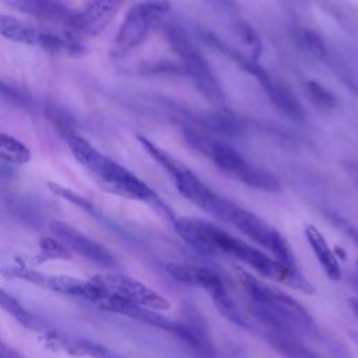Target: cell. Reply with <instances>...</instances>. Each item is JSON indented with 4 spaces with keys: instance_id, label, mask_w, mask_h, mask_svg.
I'll return each instance as SVG.
<instances>
[{
    "instance_id": "1",
    "label": "cell",
    "mask_w": 358,
    "mask_h": 358,
    "mask_svg": "<svg viewBox=\"0 0 358 358\" xmlns=\"http://www.w3.org/2000/svg\"><path fill=\"white\" fill-rule=\"evenodd\" d=\"M173 225L185 242L201 252L232 256L262 277L284 282L303 294H313L315 291L312 284L305 280L294 266L274 259L213 222L194 217H179L175 220Z\"/></svg>"
},
{
    "instance_id": "2",
    "label": "cell",
    "mask_w": 358,
    "mask_h": 358,
    "mask_svg": "<svg viewBox=\"0 0 358 358\" xmlns=\"http://www.w3.org/2000/svg\"><path fill=\"white\" fill-rule=\"evenodd\" d=\"M243 287L250 298L249 312L263 324L266 333L291 336L298 338H320L316 326L308 310L285 292L262 284L250 275L242 278Z\"/></svg>"
},
{
    "instance_id": "3",
    "label": "cell",
    "mask_w": 358,
    "mask_h": 358,
    "mask_svg": "<svg viewBox=\"0 0 358 358\" xmlns=\"http://www.w3.org/2000/svg\"><path fill=\"white\" fill-rule=\"evenodd\" d=\"M67 144L76 159L95 178L108 192L150 204H161L155 192L127 168L98 151L88 140L78 134L66 137Z\"/></svg>"
},
{
    "instance_id": "4",
    "label": "cell",
    "mask_w": 358,
    "mask_h": 358,
    "mask_svg": "<svg viewBox=\"0 0 358 358\" xmlns=\"http://www.w3.org/2000/svg\"><path fill=\"white\" fill-rule=\"evenodd\" d=\"M143 148L151 155V158L161 165L165 172L171 176L173 185L176 186L178 192L187 199L194 206L200 207L201 210L210 213L211 215L221 220L224 207L227 204V199L221 197L220 194L214 193L207 185H204L186 165L178 161L173 155H171L164 148L154 144L144 136L137 137Z\"/></svg>"
},
{
    "instance_id": "5",
    "label": "cell",
    "mask_w": 358,
    "mask_h": 358,
    "mask_svg": "<svg viewBox=\"0 0 358 358\" xmlns=\"http://www.w3.org/2000/svg\"><path fill=\"white\" fill-rule=\"evenodd\" d=\"M193 137L196 147L204 152L224 173L235 180L264 192H278L281 189L280 180L275 175L248 161L232 147L206 137H196L194 134Z\"/></svg>"
},
{
    "instance_id": "6",
    "label": "cell",
    "mask_w": 358,
    "mask_h": 358,
    "mask_svg": "<svg viewBox=\"0 0 358 358\" xmlns=\"http://www.w3.org/2000/svg\"><path fill=\"white\" fill-rule=\"evenodd\" d=\"M221 220L232 224L255 243L270 252L274 259L288 266H294V256L285 238L273 225L255 213L228 200Z\"/></svg>"
},
{
    "instance_id": "7",
    "label": "cell",
    "mask_w": 358,
    "mask_h": 358,
    "mask_svg": "<svg viewBox=\"0 0 358 358\" xmlns=\"http://www.w3.org/2000/svg\"><path fill=\"white\" fill-rule=\"evenodd\" d=\"M166 36L172 49L178 53L182 60V64L193 80L197 90L214 105H220L224 102L222 88L214 76L213 70L207 60L201 56V53L194 48L187 35L179 28L171 25L166 29Z\"/></svg>"
},
{
    "instance_id": "8",
    "label": "cell",
    "mask_w": 358,
    "mask_h": 358,
    "mask_svg": "<svg viewBox=\"0 0 358 358\" xmlns=\"http://www.w3.org/2000/svg\"><path fill=\"white\" fill-rule=\"evenodd\" d=\"M1 273L8 278H20L31 284H35L43 289H49L63 295L84 298L95 303H99L105 296V291L91 280L84 281L81 278L63 275V274L41 273L24 266L4 267Z\"/></svg>"
},
{
    "instance_id": "9",
    "label": "cell",
    "mask_w": 358,
    "mask_h": 358,
    "mask_svg": "<svg viewBox=\"0 0 358 358\" xmlns=\"http://www.w3.org/2000/svg\"><path fill=\"white\" fill-rule=\"evenodd\" d=\"M171 4L162 1H141L133 4L117 31L113 42L115 52L124 55L144 42L154 22L159 20Z\"/></svg>"
},
{
    "instance_id": "10",
    "label": "cell",
    "mask_w": 358,
    "mask_h": 358,
    "mask_svg": "<svg viewBox=\"0 0 358 358\" xmlns=\"http://www.w3.org/2000/svg\"><path fill=\"white\" fill-rule=\"evenodd\" d=\"M108 295L152 310H168L171 302L144 282L122 273H101L91 278Z\"/></svg>"
},
{
    "instance_id": "11",
    "label": "cell",
    "mask_w": 358,
    "mask_h": 358,
    "mask_svg": "<svg viewBox=\"0 0 358 358\" xmlns=\"http://www.w3.org/2000/svg\"><path fill=\"white\" fill-rule=\"evenodd\" d=\"M120 3L115 0L88 1L81 7L71 10L64 22L66 34L77 41L94 38L101 34L115 18Z\"/></svg>"
},
{
    "instance_id": "12",
    "label": "cell",
    "mask_w": 358,
    "mask_h": 358,
    "mask_svg": "<svg viewBox=\"0 0 358 358\" xmlns=\"http://www.w3.org/2000/svg\"><path fill=\"white\" fill-rule=\"evenodd\" d=\"M49 231L53 238L59 239L69 250H73L83 257L105 267H112L115 264L113 255L103 245L95 242L69 222L53 218L49 221Z\"/></svg>"
},
{
    "instance_id": "13",
    "label": "cell",
    "mask_w": 358,
    "mask_h": 358,
    "mask_svg": "<svg viewBox=\"0 0 358 358\" xmlns=\"http://www.w3.org/2000/svg\"><path fill=\"white\" fill-rule=\"evenodd\" d=\"M165 270L175 281L180 284L208 291L213 301L227 294L225 285L220 274L208 267L196 266L190 263L169 262L165 266Z\"/></svg>"
},
{
    "instance_id": "14",
    "label": "cell",
    "mask_w": 358,
    "mask_h": 358,
    "mask_svg": "<svg viewBox=\"0 0 358 358\" xmlns=\"http://www.w3.org/2000/svg\"><path fill=\"white\" fill-rule=\"evenodd\" d=\"M245 66L257 78L262 88L266 91V94L268 95L271 102L280 110H282L287 116H289L295 120H299L303 117V109H302L301 103L298 102V99L292 95V92L287 87H284L281 83L275 81L262 67L253 66L250 63H246Z\"/></svg>"
},
{
    "instance_id": "15",
    "label": "cell",
    "mask_w": 358,
    "mask_h": 358,
    "mask_svg": "<svg viewBox=\"0 0 358 358\" xmlns=\"http://www.w3.org/2000/svg\"><path fill=\"white\" fill-rule=\"evenodd\" d=\"M305 236H306V241L309 242L310 249L315 253L317 262L320 263L322 268L324 270L326 275L329 278H331L333 281H338L343 277L340 263L337 260V256L329 246L327 241L322 235V232L316 227L308 224L305 227Z\"/></svg>"
},
{
    "instance_id": "16",
    "label": "cell",
    "mask_w": 358,
    "mask_h": 358,
    "mask_svg": "<svg viewBox=\"0 0 358 358\" xmlns=\"http://www.w3.org/2000/svg\"><path fill=\"white\" fill-rule=\"evenodd\" d=\"M11 7L36 17L39 20H46L52 22H66L71 10L60 1L49 0H15L8 3Z\"/></svg>"
},
{
    "instance_id": "17",
    "label": "cell",
    "mask_w": 358,
    "mask_h": 358,
    "mask_svg": "<svg viewBox=\"0 0 358 358\" xmlns=\"http://www.w3.org/2000/svg\"><path fill=\"white\" fill-rule=\"evenodd\" d=\"M266 343L282 358H322L316 351L309 348L302 338L264 333Z\"/></svg>"
},
{
    "instance_id": "18",
    "label": "cell",
    "mask_w": 358,
    "mask_h": 358,
    "mask_svg": "<svg viewBox=\"0 0 358 358\" xmlns=\"http://www.w3.org/2000/svg\"><path fill=\"white\" fill-rule=\"evenodd\" d=\"M41 31L17 17L0 14V36L8 41L38 46Z\"/></svg>"
},
{
    "instance_id": "19",
    "label": "cell",
    "mask_w": 358,
    "mask_h": 358,
    "mask_svg": "<svg viewBox=\"0 0 358 358\" xmlns=\"http://www.w3.org/2000/svg\"><path fill=\"white\" fill-rule=\"evenodd\" d=\"M0 159L13 165H24L31 159V151L22 141L0 131Z\"/></svg>"
},
{
    "instance_id": "20",
    "label": "cell",
    "mask_w": 358,
    "mask_h": 358,
    "mask_svg": "<svg viewBox=\"0 0 358 358\" xmlns=\"http://www.w3.org/2000/svg\"><path fill=\"white\" fill-rule=\"evenodd\" d=\"M59 343H62L63 350L69 352H74L77 355H87L91 358H126L119 352L91 340L76 338L73 341H59Z\"/></svg>"
},
{
    "instance_id": "21",
    "label": "cell",
    "mask_w": 358,
    "mask_h": 358,
    "mask_svg": "<svg viewBox=\"0 0 358 358\" xmlns=\"http://www.w3.org/2000/svg\"><path fill=\"white\" fill-rule=\"evenodd\" d=\"M0 308L6 310L10 316H13L20 324L28 327V329H35L36 327V320L32 316L29 310L25 309V306L13 295H10L6 289L0 288Z\"/></svg>"
},
{
    "instance_id": "22",
    "label": "cell",
    "mask_w": 358,
    "mask_h": 358,
    "mask_svg": "<svg viewBox=\"0 0 358 358\" xmlns=\"http://www.w3.org/2000/svg\"><path fill=\"white\" fill-rule=\"evenodd\" d=\"M39 262L45 260H67L71 257L70 250L56 238L43 236L39 241Z\"/></svg>"
},
{
    "instance_id": "23",
    "label": "cell",
    "mask_w": 358,
    "mask_h": 358,
    "mask_svg": "<svg viewBox=\"0 0 358 358\" xmlns=\"http://www.w3.org/2000/svg\"><path fill=\"white\" fill-rule=\"evenodd\" d=\"M48 187H49V190H50L52 193H55L56 196H59V197H62V199L70 201L71 204H74L76 207H80L81 210H84V211H87V213L94 214V206H92L91 200L85 199L84 196H81V194L73 192V190L69 189V187H64V186H62V185H59V183H55V182H49V183H48Z\"/></svg>"
},
{
    "instance_id": "24",
    "label": "cell",
    "mask_w": 358,
    "mask_h": 358,
    "mask_svg": "<svg viewBox=\"0 0 358 358\" xmlns=\"http://www.w3.org/2000/svg\"><path fill=\"white\" fill-rule=\"evenodd\" d=\"M46 115L50 119V122L57 127V130L64 136H70V134H74V122L73 119L69 116L67 112H64L63 109H60L57 105L49 102L48 106H46Z\"/></svg>"
},
{
    "instance_id": "25",
    "label": "cell",
    "mask_w": 358,
    "mask_h": 358,
    "mask_svg": "<svg viewBox=\"0 0 358 358\" xmlns=\"http://www.w3.org/2000/svg\"><path fill=\"white\" fill-rule=\"evenodd\" d=\"M308 91L310 94V98H312V102L316 103L319 108H326V109H331L336 103L334 101V96L326 90L323 88L320 84L315 83V81H310L308 84Z\"/></svg>"
},
{
    "instance_id": "26",
    "label": "cell",
    "mask_w": 358,
    "mask_h": 358,
    "mask_svg": "<svg viewBox=\"0 0 358 358\" xmlns=\"http://www.w3.org/2000/svg\"><path fill=\"white\" fill-rule=\"evenodd\" d=\"M0 98L17 105H25L27 102L21 92H18L15 88L6 84L3 80H0Z\"/></svg>"
},
{
    "instance_id": "27",
    "label": "cell",
    "mask_w": 358,
    "mask_h": 358,
    "mask_svg": "<svg viewBox=\"0 0 358 358\" xmlns=\"http://www.w3.org/2000/svg\"><path fill=\"white\" fill-rule=\"evenodd\" d=\"M0 358H24L15 348L7 345L0 337Z\"/></svg>"
},
{
    "instance_id": "28",
    "label": "cell",
    "mask_w": 358,
    "mask_h": 358,
    "mask_svg": "<svg viewBox=\"0 0 358 358\" xmlns=\"http://www.w3.org/2000/svg\"><path fill=\"white\" fill-rule=\"evenodd\" d=\"M350 305H351L352 310L355 312V315H357V317H358V299L351 298V299H350Z\"/></svg>"
},
{
    "instance_id": "29",
    "label": "cell",
    "mask_w": 358,
    "mask_h": 358,
    "mask_svg": "<svg viewBox=\"0 0 358 358\" xmlns=\"http://www.w3.org/2000/svg\"><path fill=\"white\" fill-rule=\"evenodd\" d=\"M350 337L352 338V341L358 345V331H354V330H350Z\"/></svg>"
}]
</instances>
